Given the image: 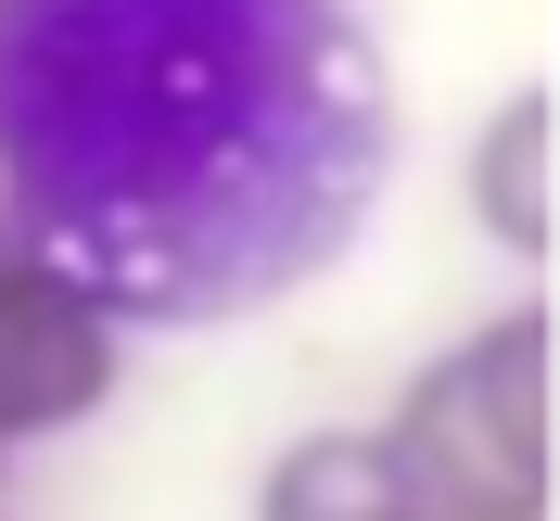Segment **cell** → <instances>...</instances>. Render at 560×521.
<instances>
[{
  "label": "cell",
  "instance_id": "cell-1",
  "mask_svg": "<svg viewBox=\"0 0 560 521\" xmlns=\"http://www.w3.org/2000/svg\"><path fill=\"white\" fill-rule=\"evenodd\" d=\"M395 76L345 0H0V216L115 331H217L370 229Z\"/></svg>",
  "mask_w": 560,
  "mask_h": 521
},
{
  "label": "cell",
  "instance_id": "cell-2",
  "mask_svg": "<svg viewBox=\"0 0 560 521\" xmlns=\"http://www.w3.org/2000/svg\"><path fill=\"white\" fill-rule=\"evenodd\" d=\"M408 521H535L548 509V318L510 306L458 356H433L383 419Z\"/></svg>",
  "mask_w": 560,
  "mask_h": 521
},
{
  "label": "cell",
  "instance_id": "cell-3",
  "mask_svg": "<svg viewBox=\"0 0 560 521\" xmlns=\"http://www.w3.org/2000/svg\"><path fill=\"white\" fill-rule=\"evenodd\" d=\"M103 382H115V318L90 306L65 268L13 254V268H0V446L90 419Z\"/></svg>",
  "mask_w": 560,
  "mask_h": 521
},
{
  "label": "cell",
  "instance_id": "cell-4",
  "mask_svg": "<svg viewBox=\"0 0 560 521\" xmlns=\"http://www.w3.org/2000/svg\"><path fill=\"white\" fill-rule=\"evenodd\" d=\"M268 521H408V484H395L383 433H318L268 471Z\"/></svg>",
  "mask_w": 560,
  "mask_h": 521
},
{
  "label": "cell",
  "instance_id": "cell-5",
  "mask_svg": "<svg viewBox=\"0 0 560 521\" xmlns=\"http://www.w3.org/2000/svg\"><path fill=\"white\" fill-rule=\"evenodd\" d=\"M471 216H485L510 254H548V90H510L471 153Z\"/></svg>",
  "mask_w": 560,
  "mask_h": 521
},
{
  "label": "cell",
  "instance_id": "cell-6",
  "mask_svg": "<svg viewBox=\"0 0 560 521\" xmlns=\"http://www.w3.org/2000/svg\"><path fill=\"white\" fill-rule=\"evenodd\" d=\"M13 254H26V242H13V216H0V268H13Z\"/></svg>",
  "mask_w": 560,
  "mask_h": 521
}]
</instances>
